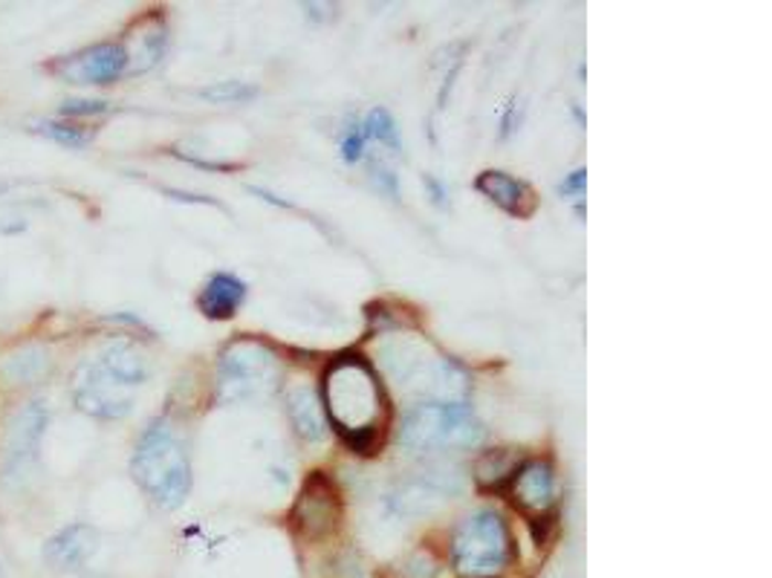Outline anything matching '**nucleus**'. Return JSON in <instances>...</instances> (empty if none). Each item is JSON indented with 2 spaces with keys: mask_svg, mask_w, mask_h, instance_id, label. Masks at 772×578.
Segmentation results:
<instances>
[{
  "mask_svg": "<svg viewBox=\"0 0 772 578\" xmlns=\"http://www.w3.org/2000/svg\"><path fill=\"white\" fill-rule=\"evenodd\" d=\"M99 547V533L87 524L64 526L62 533H55L53 538L44 544V561L58 572H69L85 567L87 558Z\"/></svg>",
  "mask_w": 772,
  "mask_h": 578,
  "instance_id": "obj_11",
  "label": "nucleus"
},
{
  "mask_svg": "<svg viewBox=\"0 0 772 578\" xmlns=\"http://www.w3.org/2000/svg\"><path fill=\"white\" fill-rule=\"evenodd\" d=\"M62 78L73 84H114L128 73V50L122 44H96L58 64Z\"/></svg>",
  "mask_w": 772,
  "mask_h": 578,
  "instance_id": "obj_9",
  "label": "nucleus"
},
{
  "mask_svg": "<svg viewBox=\"0 0 772 578\" xmlns=\"http://www.w3.org/2000/svg\"><path fill=\"white\" fill-rule=\"evenodd\" d=\"M130 474L137 486L162 510H176L185 503L192 492V463L180 434L165 419L151 422L139 437L130 460Z\"/></svg>",
  "mask_w": 772,
  "mask_h": 578,
  "instance_id": "obj_3",
  "label": "nucleus"
},
{
  "mask_svg": "<svg viewBox=\"0 0 772 578\" xmlns=\"http://www.w3.org/2000/svg\"><path fill=\"white\" fill-rule=\"evenodd\" d=\"M46 371H50V351L41 347V344L18 347V351H12L0 362V376H3L9 385H32V382H39Z\"/></svg>",
  "mask_w": 772,
  "mask_h": 578,
  "instance_id": "obj_17",
  "label": "nucleus"
},
{
  "mask_svg": "<svg viewBox=\"0 0 772 578\" xmlns=\"http://www.w3.org/2000/svg\"><path fill=\"white\" fill-rule=\"evenodd\" d=\"M78 578H99V576H78Z\"/></svg>",
  "mask_w": 772,
  "mask_h": 578,
  "instance_id": "obj_26",
  "label": "nucleus"
},
{
  "mask_svg": "<svg viewBox=\"0 0 772 578\" xmlns=\"http://www.w3.org/2000/svg\"><path fill=\"white\" fill-rule=\"evenodd\" d=\"M513 501L527 515H547L556 503V474L547 460H527L513 474Z\"/></svg>",
  "mask_w": 772,
  "mask_h": 578,
  "instance_id": "obj_10",
  "label": "nucleus"
},
{
  "mask_svg": "<svg viewBox=\"0 0 772 578\" xmlns=\"http://www.w3.org/2000/svg\"><path fill=\"white\" fill-rule=\"evenodd\" d=\"M162 50H165V30L162 26H153V30L148 26L137 39V50L128 53V69L130 73H146L160 62Z\"/></svg>",
  "mask_w": 772,
  "mask_h": 578,
  "instance_id": "obj_18",
  "label": "nucleus"
},
{
  "mask_svg": "<svg viewBox=\"0 0 772 578\" xmlns=\"http://www.w3.org/2000/svg\"><path fill=\"white\" fill-rule=\"evenodd\" d=\"M379 362L403 394L426 403H454L469 390L467 373L417 333L390 335L379 347Z\"/></svg>",
  "mask_w": 772,
  "mask_h": 578,
  "instance_id": "obj_2",
  "label": "nucleus"
},
{
  "mask_svg": "<svg viewBox=\"0 0 772 578\" xmlns=\"http://www.w3.org/2000/svg\"><path fill=\"white\" fill-rule=\"evenodd\" d=\"M478 191L483 197H490L495 206H501L504 212L515 214V217H527L533 208H536V194L524 180H515L506 171H483L478 176Z\"/></svg>",
  "mask_w": 772,
  "mask_h": 578,
  "instance_id": "obj_14",
  "label": "nucleus"
},
{
  "mask_svg": "<svg viewBox=\"0 0 772 578\" xmlns=\"http://www.w3.org/2000/svg\"><path fill=\"white\" fill-rule=\"evenodd\" d=\"M558 191H561V197L567 200H576L579 203V214H581V197H585V171H573V174L567 176L565 183L558 185Z\"/></svg>",
  "mask_w": 772,
  "mask_h": 578,
  "instance_id": "obj_24",
  "label": "nucleus"
},
{
  "mask_svg": "<svg viewBox=\"0 0 772 578\" xmlns=\"http://www.w3.org/2000/svg\"><path fill=\"white\" fill-rule=\"evenodd\" d=\"M483 422L467 403H420L403 419L399 442L408 451L474 449L483 442Z\"/></svg>",
  "mask_w": 772,
  "mask_h": 578,
  "instance_id": "obj_5",
  "label": "nucleus"
},
{
  "mask_svg": "<svg viewBox=\"0 0 772 578\" xmlns=\"http://www.w3.org/2000/svg\"><path fill=\"white\" fill-rule=\"evenodd\" d=\"M336 492L322 478L307 483L304 495H301L299 506H296V521H299L301 533L310 535V538L330 533L336 526Z\"/></svg>",
  "mask_w": 772,
  "mask_h": 578,
  "instance_id": "obj_12",
  "label": "nucleus"
},
{
  "mask_svg": "<svg viewBox=\"0 0 772 578\" xmlns=\"http://www.w3.org/2000/svg\"><path fill=\"white\" fill-rule=\"evenodd\" d=\"M426 185H429L431 194H435V203H443V197H446L443 189H440V185H437L435 180H431V176H426Z\"/></svg>",
  "mask_w": 772,
  "mask_h": 578,
  "instance_id": "obj_25",
  "label": "nucleus"
},
{
  "mask_svg": "<svg viewBox=\"0 0 772 578\" xmlns=\"http://www.w3.org/2000/svg\"><path fill=\"white\" fill-rule=\"evenodd\" d=\"M39 133H44L46 139H53V142L64 144V148H85L87 142H90V133L82 128H76V125H62V122H44L39 125Z\"/></svg>",
  "mask_w": 772,
  "mask_h": 578,
  "instance_id": "obj_21",
  "label": "nucleus"
},
{
  "mask_svg": "<svg viewBox=\"0 0 772 578\" xmlns=\"http://www.w3.org/2000/svg\"><path fill=\"white\" fill-rule=\"evenodd\" d=\"M362 130H365V139H374V142H379V148H388L390 153H399L397 125H394V119H390V114L385 107L371 110Z\"/></svg>",
  "mask_w": 772,
  "mask_h": 578,
  "instance_id": "obj_19",
  "label": "nucleus"
},
{
  "mask_svg": "<svg viewBox=\"0 0 772 578\" xmlns=\"http://www.w3.org/2000/svg\"><path fill=\"white\" fill-rule=\"evenodd\" d=\"M246 301V283L229 272L212 275L197 298L200 312L212 321L232 319Z\"/></svg>",
  "mask_w": 772,
  "mask_h": 578,
  "instance_id": "obj_15",
  "label": "nucleus"
},
{
  "mask_svg": "<svg viewBox=\"0 0 772 578\" xmlns=\"http://www.w3.org/2000/svg\"><path fill=\"white\" fill-rule=\"evenodd\" d=\"M73 403L82 414L96 419H125L133 411L137 390L90 358L76 371L73 379Z\"/></svg>",
  "mask_w": 772,
  "mask_h": 578,
  "instance_id": "obj_7",
  "label": "nucleus"
},
{
  "mask_svg": "<svg viewBox=\"0 0 772 578\" xmlns=\"http://www.w3.org/2000/svg\"><path fill=\"white\" fill-rule=\"evenodd\" d=\"M96 362L133 390L142 388L148 376H151V362H148L146 351L139 344L130 342V339H114V342L105 344L99 356H96Z\"/></svg>",
  "mask_w": 772,
  "mask_h": 578,
  "instance_id": "obj_13",
  "label": "nucleus"
},
{
  "mask_svg": "<svg viewBox=\"0 0 772 578\" xmlns=\"http://www.w3.org/2000/svg\"><path fill=\"white\" fill-rule=\"evenodd\" d=\"M64 116H99L108 114V101L99 99H69L62 105Z\"/></svg>",
  "mask_w": 772,
  "mask_h": 578,
  "instance_id": "obj_23",
  "label": "nucleus"
},
{
  "mask_svg": "<svg viewBox=\"0 0 772 578\" xmlns=\"http://www.w3.org/2000/svg\"><path fill=\"white\" fill-rule=\"evenodd\" d=\"M510 556H513V538L497 512H472L451 535V561L460 576L483 578L501 572Z\"/></svg>",
  "mask_w": 772,
  "mask_h": 578,
  "instance_id": "obj_6",
  "label": "nucleus"
},
{
  "mask_svg": "<svg viewBox=\"0 0 772 578\" xmlns=\"http://www.w3.org/2000/svg\"><path fill=\"white\" fill-rule=\"evenodd\" d=\"M328 417L356 451H371L383 434L385 408L379 376L362 356H339L324 373Z\"/></svg>",
  "mask_w": 772,
  "mask_h": 578,
  "instance_id": "obj_1",
  "label": "nucleus"
},
{
  "mask_svg": "<svg viewBox=\"0 0 772 578\" xmlns=\"http://www.w3.org/2000/svg\"><path fill=\"white\" fill-rule=\"evenodd\" d=\"M281 356L258 339H237L217 358L215 396L223 405L269 399L281 385Z\"/></svg>",
  "mask_w": 772,
  "mask_h": 578,
  "instance_id": "obj_4",
  "label": "nucleus"
},
{
  "mask_svg": "<svg viewBox=\"0 0 772 578\" xmlns=\"http://www.w3.org/2000/svg\"><path fill=\"white\" fill-rule=\"evenodd\" d=\"M287 411H290L296 431H299L304 440L319 442L328 437V419H324L322 405L315 399L313 388H307V385L290 388V394H287Z\"/></svg>",
  "mask_w": 772,
  "mask_h": 578,
  "instance_id": "obj_16",
  "label": "nucleus"
},
{
  "mask_svg": "<svg viewBox=\"0 0 772 578\" xmlns=\"http://www.w3.org/2000/svg\"><path fill=\"white\" fill-rule=\"evenodd\" d=\"M50 426V411L44 403H26L9 419L7 431V454H3V469L9 478L21 480L39 460L41 440Z\"/></svg>",
  "mask_w": 772,
  "mask_h": 578,
  "instance_id": "obj_8",
  "label": "nucleus"
},
{
  "mask_svg": "<svg viewBox=\"0 0 772 578\" xmlns=\"http://www.w3.org/2000/svg\"><path fill=\"white\" fill-rule=\"evenodd\" d=\"M200 96L208 101H217V105H226V101L253 99V96H258V87H253V84L246 82H217L212 84V87H203Z\"/></svg>",
  "mask_w": 772,
  "mask_h": 578,
  "instance_id": "obj_20",
  "label": "nucleus"
},
{
  "mask_svg": "<svg viewBox=\"0 0 772 578\" xmlns=\"http://www.w3.org/2000/svg\"><path fill=\"white\" fill-rule=\"evenodd\" d=\"M365 130H362V125H351V128L344 130L342 137V157L344 162H362L365 160Z\"/></svg>",
  "mask_w": 772,
  "mask_h": 578,
  "instance_id": "obj_22",
  "label": "nucleus"
}]
</instances>
